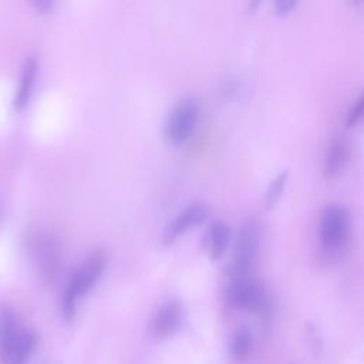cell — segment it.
I'll list each match as a JSON object with an SVG mask.
<instances>
[{
    "instance_id": "cell-1",
    "label": "cell",
    "mask_w": 364,
    "mask_h": 364,
    "mask_svg": "<svg viewBox=\"0 0 364 364\" xmlns=\"http://www.w3.org/2000/svg\"><path fill=\"white\" fill-rule=\"evenodd\" d=\"M107 259L104 253H92L78 269H75L63 293V314L70 321L75 314V304L80 297H82L98 280L100 274L105 267Z\"/></svg>"
},
{
    "instance_id": "cell-2",
    "label": "cell",
    "mask_w": 364,
    "mask_h": 364,
    "mask_svg": "<svg viewBox=\"0 0 364 364\" xmlns=\"http://www.w3.org/2000/svg\"><path fill=\"white\" fill-rule=\"evenodd\" d=\"M228 297L230 303L237 309L262 313L267 307L263 289L249 274L232 276L228 287Z\"/></svg>"
},
{
    "instance_id": "cell-3",
    "label": "cell",
    "mask_w": 364,
    "mask_h": 364,
    "mask_svg": "<svg viewBox=\"0 0 364 364\" xmlns=\"http://www.w3.org/2000/svg\"><path fill=\"white\" fill-rule=\"evenodd\" d=\"M198 119L199 104L193 98H185L179 101L169 112L165 125V134L175 144L183 142L195 131Z\"/></svg>"
},
{
    "instance_id": "cell-4",
    "label": "cell",
    "mask_w": 364,
    "mask_h": 364,
    "mask_svg": "<svg viewBox=\"0 0 364 364\" xmlns=\"http://www.w3.org/2000/svg\"><path fill=\"white\" fill-rule=\"evenodd\" d=\"M28 253L44 276H54L60 266V246L55 237L46 232H33L27 239Z\"/></svg>"
},
{
    "instance_id": "cell-5",
    "label": "cell",
    "mask_w": 364,
    "mask_h": 364,
    "mask_svg": "<svg viewBox=\"0 0 364 364\" xmlns=\"http://www.w3.org/2000/svg\"><path fill=\"white\" fill-rule=\"evenodd\" d=\"M260 239V229L256 220H246L237 233L236 247H235V260L232 267V276L249 274L250 264L255 259Z\"/></svg>"
},
{
    "instance_id": "cell-6",
    "label": "cell",
    "mask_w": 364,
    "mask_h": 364,
    "mask_svg": "<svg viewBox=\"0 0 364 364\" xmlns=\"http://www.w3.org/2000/svg\"><path fill=\"white\" fill-rule=\"evenodd\" d=\"M36 346V334L23 326L0 343L1 364H26Z\"/></svg>"
},
{
    "instance_id": "cell-7",
    "label": "cell",
    "mask_w": 364,
    "mask_h": 364,
    "mask_svg": "<svg viewBox=\"0 0 364 364\" xmlns=\"http://www.w3.org/2000/svg\"><path fill=\"white\" fill-rule=\"evenodd\" d=\"M347 212L338 205H328L321 215L320 237L327 247H338L347 235Z\"/></svg>"
},
{
    "instance_id": "cell-8",
    "label": "cell",
    "mask_w": 364,
    "mask_h": 364,
    "mask_svg": "<svg viewBox=\"0 0 364 364\" xmlns=\"http://www.w3.org/2000/svg\"><path fill=\"white\" fill-rule=\"evenodd\" d=\"M208 216V208L200 202H193L188 205L165 229L162 239L165 243L173 242L179 235L202 223Z\"/></svg>"
},
{
    "instance_id": "cell-9",
    "label": "cell",
    "mask_w": 364,
    "mask_h": 364,
    "mask_svg": "<svg viewBox=\"0 0 364 364\" xmlns=\"http://www.w3.org/2000/svg\"><path fill=\"white\" fill-rule=\"evenodd\" d=\"M181 306L176 301H168L162 304L152 320V331L156 337L165 338L175 333L181 323Z\"/></svg>"
},
{
    "instance_id": "cell-10",
    "label": "cell",
    "mask_w": 364,
    "mask_h": 364,
    "mask_svg": "<svg viewBox=\"0 0 364 364\" xmlns=\"http://www.w3.org/2000/svg\"><path fill=\"white\" fill-rule=\"evenodd\" d=\"M347 154L348 148L343 138H334L330 142L324 161V172L327 176H334L343 169L347 161Z\"/></svg>"
},
{
    "instance_id": "cell-11",
    "label": "cell",
    "mask_w": 364,
    "mask_h": 364,
    "mask_svg": "<svg viewBox=\"0 0 364 364\" xmlns=\"http://www.w3.org/2000/svg\"><path fill=\"white\" fill-rule=\"evenodd\" d=\"M229 236H230L229 226L225 222L215 220L210 223L209 230L206 233V247L210 257L216 259L223 253L229 242Z\"/></svg>"
},
{
    "instance_id": "cell-12",
    "label": "cell",
    "mask_w": 364,
    "mask_h": 364,
    "mask_svg": "<svg viewBox=\"0 0 364 364\" xmlns=\"http://www.w3.org/2000/svg\"><path fill=\"white\" fill-rule=\"evenodd\" d=\"M36 73H37V61L36 58H30L27 60L23 73H21V80L18 84V88L16 91V97H14V107L16 109H23L31 95V90L34 85V78H36Z\"/></svg>"
},
{
    "instance_id": "cell-13",
    "label": "cell",
    "mask_w": 364,
    "mask_h": 364,
    "mask_svg": "<svg viewBox=\"0 0 364 364\" xmlns=\"http://www.w3.org/2000/svg\"><path fill=\"white\" fill-rule=\"evenodd\" d=\"M252 346V336L246 328H239L233 334L230 343V353L236 361H243L249 355Z\"/></svg>"
},
{
    "instance_id": "cell-14",
    "label": "cell",
    "mask_w": 364,
    "mask_h": 364,
    "mask_svg": "<svg viewBox=\"0 0 364 364\" xmlns=\"http://www.w3.org/2000/svg\"><path fill=\"white\" fill-rule=\"evenodd\" d=\"M20 327L21 324L11 310L4 309L0 311V343L4 341L7 337H10Z\"/></svg>"
},
{
    "instance_id": "cell-15",
    "label": "cell",
    "mask_w": 364,
    "mask_h": 364,
    "mask_svg": "<svg viewBox=\"0 0 364 364\" xmlns=\"http://www.w3.org/2000/svg\"><path fill=\"white\" fill-rule=\"evenodd\" d=\"M286 178H287V171L279 173V175L272 181V183H270V186H269V189H267V202H269V205H273V203L279 199V196H280V193H282V191H283Z\"/></svg>"
},
{
    "instance_id": "cell-16",
    "label": "cell",
    "mask_w": 364,
    "mask_h": 364,
    "mask_svg": "<svg viewBox=\"0 0 364 364\" xmlns=\"http://www.w3.org/2000/svg\"><path fill=\"white\" fill-rule=\"evenodd\" d=\"M363 97L360 95L358 100L353 104V107L350 108L348 114H347V124L348 125H354L360 118H361V114H363Z\"/></svg>"
},
{
    "instance_id": "cell-17",
    "label": "cell",
    "mask_w": 364,
    "mask_h": 364,
    "mask_svg": "<svg viewBox=\"0 0 364 364\" xmlns=\"http://www.w3.org/2000/svg\"><path fill=\"white\" fill-rule=\"evenodd\" d=\"M294 6H296V3L291 1V0H280V1H276V4H274V7H276L279 14L290 11Z\"/></svg>"
}]
</instances>
